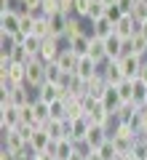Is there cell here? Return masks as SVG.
<instances>
[{
  "mask_svg": "<svg viewBox=\"0 0 147 160\" xmlns=\"http://www.w3.org/2000/svg\"><path fill=\"white\" fill-rule=\"evenodd\" d=\"M45 67H48V64L40 62V59H29V62L24 64V72H27V86L32 88V91H38V88L45 83Z\"/></svg>",
  "mask_w": 147,
  "mask_h": 160,
  "instance_id": "obj_1",
  "label": "cell"
},
{
  "mask_svg": "<svg viewBox=\"0 0 147 160\" xmlns=\"http://www.w3.org/2000/svg\"><path fill=\"white\" fill-rule=\"evenodd\" d=\"M22 29V11L19 8H8V11H0V35H16Z\"/></svg>",
  "mask_w": 147,
  "mask_h": 160,
  "instance_id": "obj_2",
  "label": "cell"
},
{
  "mask_svg": "<svg viewBox=\"0 0 147 160\" xmlns=\"http://www.w3.org/2000/svg\"><path fill=\"white\" fill-rule=\"evenodd\" d=\"M22 128V109L13 104H0V131Z\"/></svg>",
  "mask_w": 147,
  "mask_h": 160,
  "instance_id": "obj_3",
  "label": "cell"
},
{
  "mask_svg": "<svg viewBox=\"0 0 147 160\" xmlns=\"http://www.w3.org/2000/svg\"><path fill=\"white\" fill-rule=\"evenodd\" d=\"M29 152L32 155H40V152H48V147H51V136H48V131H45L43 126H35L32 133H29Z\"/></svg>",
  "mask_w": 147,
  "mask_h": 160,
  "instance_id": "obj_4",
  "label": "cell"
},
{
  "mask_svg": "<svg viewBox=\"0 0 147 160\" xmlns=\"http://www.w3.org/2000/svg\"><path fill=\"white\" fill-rule=\"evenodd\" d=\"M99 69H102V64H96L91 56H80L78 67H75V75H78L80 80H86V83H91L94 78H99Z\"/></svg>",
  "mask_w": 147,
  "mask_h": 160,
  "instance_id": "obj_5",
  "label": "cell"
},
{
  "mask_svg": "<svg viewBox=\"0 0 147 160\" xmlns=\"http://www.w3.org/2000/svg\"><path fill=\"white\" fill-rule=\"evenodd\" d=\"M99 102H102V107L107 109L110 115H118V109L126 104V102H123V96H120V91H118V86H107Z\"/></svg>",
  "mask_w": 147,
  "mask_h": 160,
  "instance_id": "obj_6",
  "label": "cell"
},
{
  "mask_svg": "<svg viewBox=\"0 0 147 160\" xmlns=\"http://www.w3.org/2000/svg\"><path fill=\"white\" fill-rule=\"evenodd\" d=\"M62 48H64V43L59 38H45L43 40V48H40V62H45V64H54L59 59V53H62Z\"/></svg>",
  "mask_w": 147,
  "mask_h": 160,
  "instance_id": "obj_7",
  "label": "cell"
},
{
  "mask_svg": "<svg viewBox=\"0 0 147 160\" xmlns=\"http://www.w3.org/2000/svg\"><path fill=\"white\" fill-rule=\"evenodd\" d=\"M91 126H94V123L88 120V115H83V118H75V120H70V136H67V139H72L75 144H78V142H86V136H88Z\"/></svg>",
  "mask_w": 147,
  "mask_h": 160,
  "instance_id": "obj_8",
  "label": "cell"
},
{
  "mask_svg": "<svg viewBox=\"0 0 147 160\" xmlns=\"http://www.w3.org/2000/svg\"><path fill=\"white\" fill-rule=\"evenodd\" d=\"M99 75H102V80L107 83V86H118V83H123V69H120L118 62H113V59H107V62L102 64V69H99Z\"/></svg>",
  "mask_w": 147,
  "mask_h": 160,
  "instance_id": "obj_9",
  "label": "cell"
},
{
  "mask_svg": "<svg viewBox=\"0 0 147 160\" xmlns=\"http://www.w3.org/2000/svg\"><path fill=\"white\" fill-rule=\"evenodd\" d=\"M142 62H144V59H139L136 53H129V56L118 59L120 69H123V78L126 80H136L139 78V69H142Z\"/></svg>",
  "mask_w": 147,
  "mask_h": 160,
  "instance_id": "obj_10",
  "label": "cell"
},
{
  "mask_svg": "<svg viewBox=\"0 0 147 160\" xmlns=\"http://www.w3.org/2000/svg\"><path fill=\"white\" fill-rule=\"evenodd\" d=\"M45 131H48V136H51V142H59V139H67L70 136V120H59V118H51L48 123H45Z\"/></svg>",
  "mask_w": 147,
  "mask_h": 160,
  "instance_id": "obj_11",
  "label": "cell"
},
{
  "mask_svg": "<svg viewBox=\"0 0 147 160\" xmlns=\"http://www.w3.org/2000/svg\"><path fill=\"white\" fill-rule=\"evenodd\" d=\"M48 152H51L56 160H70V158H72V152H75V142H72V139H59V142H51Z\"/></svg>",
  "mask_w": 147,
  "mask_h": 160,
  "instance_id": "obj_12",
  "label": "cell"
},
{
  "mask_svg": "<svg viewBox=\"0 0 147 160\" xmlns=\"http://www.w3.org/2000/svg\"><path fill=\"white\" fill-rule=\"evenodd\" d=\"M139 27L142 24L136 22L134 16H123L118 24H115V32H118L123 40H129V38H134V35H139Z\"/></svg>",
  "mask_w": 147,
  "mask_h": 160,
  "instance_id": "obj_13",
  "label": "cell"
},
{
  "mask_svg": "<svg viewBox=\"0 0 147 160\" xmlns=\"http://www.w3.org/2000/svg\"><path fill=\"white\" fill-rule=\"evenodd\" d=\"M78 53L72 51V48H62V53H59V59H56V64H59V69L62 72H67V75H75V67H78Z\"/></svg>",
  "mask_w": 147,
  "mask_h": 160,
  "instance_id": "obj_14",
  "label": "cell"
},
{
  "mask_svg": "<svg viewBox=\"0 0 147 160\" xmlns=\"http://www.w3.org/2000/svg\"><path fill=\"white\" fill-rule=\"evenodd\" d=\"M104 51H107V59L118 62V59L123 56V38H120L118 32H113L110 38H104Z\"/></svg>",
  "mask_w": 147,
  "mask_h": 160,
  "instance_id": "obj_15",
  "label": "cell"
},
{
  "mask_svg": "<svg viewBox=\"0 0 147 160\" xmlns=\"http://www.w3.org/2000/svg\"><path fill=\"white\" fill-rule=\"evenodd\" d=\"M107 139H110V131H107L104 126H91L88 136H86V144H88V147H91V149L96 152V149L102 147V144L107 142Z\"/></svg>",
  "mask_w": 147,
  "mask_h": 160,
  "instance_id": "obj_16",
  "label": "cell"
},
{
  "mask_svg": "<svg viewBox=\"0 0 147 160\" xmlns=\"http://www.w3.org/2000/svg\"><path fill=\"white\" fill-rule=\"evenodd\" d=\"M70 24V16L64 13H56V16H48V38H64V29Z\"/></svg>",
  "mask_w": 147,
  "mask_h": 160,
  "instance_id": "obj_17",
  "label": "cell"
},
{
  "mask_svg": "<svg viewBox=\"0 0 147 160\" xmlns=\"http://www.w3.org/2000/svg\"><path fill=\"white\" fill-rule=\"evenodd\" d=\"M113 32H115V24L110 22L107 16H102V19H96V22H91V38L104 40V38H110Z\"/></svg>",
  "mask_w": 147,
  "mask_h": 160,
  "instance_id": "obj_18",
  "label": "cell"
},
{
  "mask_svg": "<svg viewBox=\"0 0 147 160\" xmlns=\"http://www.w3.org/2000/svg\"><path fill=\"white\" fill-rule=\"evenodd\" d=\"M35 96L40 99V102H45V104H54L56 99H62L64 93H62V88L59 86H54V83H43V86L35 91Z\"/></svg>",
  "mask_w": 147,
  "mask_h": 160,
  "instance_id": "obj_19",
  "label": "cell"
},
{
  "mask_svg": "<svg viewBox=\"0 0 147 160\" xmlns=\"http://www.w3.org/2000/svg\"><path fill=\"white\" fill-rule=\"evenodd\" d=\"M43 40H45V38H40V35L32 32V35H27V38H22L19 43L27 48V53H29L32 59H38V56H40V48H43Z\"/></svg>",
  "mask_w": 147,
  "mask_h": 160,
  "instance_id": "obj_20",
  "label": "cell"
},
{
  "mask_svg": "<svg viewBox=\"0 0 147 160\" xmlns=\"http://www.w3.org/2000/svg\"><path fill=\"white\" fill-rule=\"evenodd\" d=\"M16 48H19L16 35H0V59H11Z\"/></svg>",
  "mask_w": 147,
  "mask_h": 160,
  "instance_id": "obj_21",
  "label": "cell"
},
{
  "mask_svg": "<svg viewBox=\"0 0 147 160\" xmlns=\"http://www.w3.org/2000/svg\"><path fill=\"white\" fill-rule=\"evenodd\" d=\"M88 56L94 59L96 64H104V62H107V51H104V40H99V38H94V40H91V51H88Z\"/></svg>",
  "mask_w": 147,
  "mask_h": 160,
  "instance_id": "obj_22",
  "label": "cell"
},
{
  "mask_svg": "<svg viewBox=\"0 0 147 160\" xmlns=\"http://www.w3.org/2000/svg\"><path fill=\"white\" fill-rule=\"evenodd\" d=\"M91 40H94V38H88V35H80V38H75L67 48H72L78 56H88V51H91Z\"/></svg>",
  "mask_w": 147,
  "mask_h": 160,
  "instance_id": "obj_23",
  "label": "cell"
},
{
  "mask_svg": "<svg viewBox=\"0 0 147 160\" xmlns=\"http://www.w3.org/2000/svg\"><path fill=\"white\" fill-rule=\"evenodd\" d=\"M131 104L134 107H144L147 104V86L142 80H134V96H131Z\"/></svg>",
  "mask_w": 147,
  "mask_h": 160,
  "instance_id": "obj_24",
  "label": "cell"
},
{
  "mask_svg": "<svg viewBox=\"0 0 147 160\" xmlns=\"http://www.w3.org/2000/svg\"><path fill=\"white\" fill-rule=\"evenodd\" d=\"M96 155H99V160H120L118 149H115V144L110 142V139H107V142H104L99 149H96Z\"/></svg>",
  "mask_w": 147,
  "mask_h": 160,
  "instance_id": "obj_25",
  "label": "cell"
},
{
  "mask_svg": "<svg viewBox=\"0 0 147 160\" xmlns=\"http://www.w3.org/2000/svg\"><path fill=\"white\" fill-rule=\"evenodd\" d=\"M64 75H67V72H62V69H59V64L54 62V64H48V67H45V83H54V86H59Z\"/></svg>",
  "mask_w": 147,
  "mask_h": 160,
  "instance_id": "obj_26",
  "label": "cell"
},
{
  "mask_svg": "<svg viewBox=\"0 0 147 160\" xmlns=\"http://www.w3.org/2000/svg\"><path fill=\"white\" fill-rule=\"evenodd\" d=\"M40 11H43V16H56V13H62V0H43Z\"/></svg>",
  "mask_w": 147,
  "mask_h": 160,
  "instance_id": "obj_27",
  "label": "cell"
},
{
  "mask_svg": "<svg viewBox=\"0 0 147 160\" xmlns=\"http://www.w3.org/2000/svg\"><path fill=\"white\" fill-rule=\"evenodd\" d=\"M118 91H120V96H123V102L131 104V96H134V80H123V83H118Z\"/></svg>",
  "mask_w": 147,
  "mask_h": 160,
  "instance_id": "obj_28",
  "label": "cell"
},
{
  "mask_svg": "<svg viewBox=\"0 0 147 160\" xmlns=\"http://www.w3.org/2000/svg\"><path fill=\"white\" fill-rule=\"evenodd\" d=\"M16 6L22 8V11H27V13H35V11H40L43 0H16Z\"/></svg>",
  "mask_w": 147,
  "mask_h": 160,
  "instance_id": "obj_29",
  "label": "cell"
},
{
  "mask_svg": "<svg viewBox=\"0 0 147 160\" xmlns=\"http://www.w3.org/2000/svg\"><path fill=\"white\" fill-rule=\"evenodd\" d=\"M91 3H94V0H75V16L86 19V16H88V11H91Z\"/></svg>",
  "mask_w": 147,
  "mask_h": 160,
  "instance_id": "obj_30",
  "label": "cell"
},
{
  "mask_svg": "<svg viewBox=\"0 0 147 160\" xmlns=\"http://www.w3.org/2000/svg\"><path fill=\"white\" fill-rule=\"evenodd\" d=\"M131 16L136 19V22H147V0H139V3H136V8H134V13H131Z\"/></svg>",
  "mask_w": 147,
  "mask_h": 160,
  "instance_id": "obj_31",
  "label": "cell"
},
{
  "mask_svg": "<svg viewBox=\"0 0 147 160\" xmlns=\"http://www.w3.org/2000/svg\"><path fill=\"white\" fill-rule=\"evenodd\" d=\"M104 16H107V19H110V22H113V24H118L120 19L126 16V13L120 11V8H118V3H115V6H107V13H104Z\"/></svg>",
  "mask_w": 147,
  "mask_h": 160,
  "instance_id": "obj_32",
  "label": "cell"
},
{
  "mask_svg": "<svg viewBox=\"0 0 147 160\" xmlns=\"http://www.w3.org/2000/svg\"><path fill=\"white\" fill-rule=\"evenodd\" d=\"M136 3H139V0H118V8L126 13V16H131L134 8H136Z\"/></svg>",
  "mask_w": 147,
  "mask_h": 160,
  "instance_id": "obj_33",
  "label": "cell"
},
{
  "mask_svg": "<svg viewBox=\"0 0 147 160\" xmlns=\"http://www.w3.org/2000/svg\"><path fill=\"white\" fill-rule=\"evenodd\" d=\"M139 136H147V109H139Z\"/></svg>",
  "mask_w": 147,
  "mask_h": 160,
  "instance_id": "obj_34",
  "label": "cell"
},
{
  "mask_svg": "<svg viewBox=\"0 0 147 160\" xmlns=\"http://www.w3.org/2000/svg\"><path fill=\"white\" fill-rule=\"evenodd\" d=\"M136 80H142V83L147 86V62H142V69H139V78Z\"/></svg>",
  "mask_w": 147,
  "mask_h": 160,
  "instance_id": "obj_35",
  "label": "cell"
},
{
  "mask_svg": "<svg viewBox=\"0 0 147 160\" xmlns=\"http://www.w3.org/2000/svg\"><path fill=\"white\" fill-rule=\"evenodd\" d=\"M32 160H56L51 152H40V155H32Z\"/></svg>",
  "mask_w": 147,
  "mask_h": 160,
  "instance_id": "obj_36",
  "label": "cell"
},
{
  "mask_svg": "<svg viewBox=\"0 0 147 160\" xmlns=\"http://www.w3.org/2000/svg\"><path fill=\"white\" fill-rule=\"evenodd\" d=\"M70 160H86V155H83V152H80V149H78V147H75V152H72V158H70Z\"/></svg>",
  "mask_w": 147,
  "mask_h": 160,
  "instance_id": "obj_37",
  "label": "cell"
},
{
  "mask_svg": "<svg viewBox=\"0 0 147 160\" xmlns=\"http://www.w3.org/2000/svg\"><path fill=\"white\" fill-rule=\"evenodd\" d=\"M139 35L147 40V22H142V27H139Z\"/></svg>",
  "mask_w": 147,
  "mask_h": 160,
  "instance_id": "obj_38",
  "label": "cell"
},
{
  "mask_svg": "<svg viewBox=\"0 0 147 160\" xmlns=\"http://www.w3.org/2000/svg\"><path fill=\"white\" fill-rule=\"evenodd\" d=\"M104 6H115V3H118V0H102Z\"/></svg>",
  "mask_w": 147,
  "mask_h": 160,
  "instance_id": "obj_39",
  "label": "cell"
},
{
  "mask_svg": "<svg viewBox=\"0 0 147 160\" xmlns=\"http://www.w3.org/2000/svg\"><path fill=\"white\" fill-rule=\"evenodd\" d=\"M86 160H99V155L94 152V155H88V158H86Z\"/></svg>",
  "mask_w": 147,
  "mask_h": 160,
  "instance_id": "obj_40",
  "label": "cell"
}]
</instances>
